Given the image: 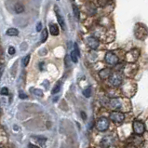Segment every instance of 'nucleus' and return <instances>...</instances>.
<instances>
[{"label":"nucleus","instance_id":"1","mask_svg":"<svg viewBox=\"0 0 148 148\" xmlns=\"http://www.w3.org/2000/svg\"><path fill=\"white\" fill-rule=\"evenodd\" d=\"M135 35H136L137 38L139 39H143L147 36V30L146 28L142 24H137L136 28H135Z\"/></svg>","mask_w":148,"mask_h":148},{"label":"nucleus","instance_id":"2","mask_svg":"<svg viewBox=\"0 0 148 148\" xmlns=\"http://www.w3.org/2000/svg\"><path fill=\"white\" fill-rule=\"evenodd\" d=\"M96 127L100 132H104V130H106L109 127V120L105 117H101L98 119V121H97Z\"/></svg>","mask_w":148,"mask_h":148},{"label":"nucleus","instance_id":"3","mask_svg":"<svg viewBox=\"0 0 148 148\" xmlns=\"http://www.w3.org/2000/svg\"><path fill=\"white\" fill-rule=\"evenodd\" d=\"M109 82L113 86H118L122 82V77L117 73H113L109 77Z\"/></svg>","mask_w":148,"mask_h":148},{"label":"nucleus","instance_id":"4","mask_svg":"<svg viewBox=\"0 0 148 148\" xmlns=\"http://www.w3.org/2000/svg\"><path fill=\"white\" fill-rule=\"evenodd\" d=\"M145 127L143 122H140V121L133 122V130L136 134H139V135L143 134L145 132Z\"/></svg>","mask_w":148,"mask_h":148},{"label":"nucleus","instance_id":"5","mask_svg":"<svg viewBox=\"0 0 148 148\" xmlns=\"http://www.w3.org/2000/svg\"><path fill=\"white\" fill-rule=\"evenodd\" d=\"M105 61H106L108 64L116 65L118 62V58L116 54H114L112 52H107L106 55H105Z\"/></svg>","mask_w":148,"mask_h":148},{"label":"nucleus","instance_id":"6","mask_svg":"<svg viewBox=\"0 0 148 148\" xmlns=\"http://www.w3.org/2000/svg\"><path fill=\"white\" fill-rule=\"evenodd\" d=\"M124 118H125V116L123 113L115 111L110 114V119L115 122H122L124 120Z\"/></svg>","mask_w":148,"mask_h":148},{"label":"nucleus","instance_id":"7","mask_svg":"<svg viewBox=\"0 0 148 148\" xmlns=\"http://www.w3.org/2000/svg\"><path fill=\"white\" fill-rule=\"evenodd\" d=\"M55 12H56V17H57V20L59 22V24L61 25V27L62 30H65L66 29V25H65V22H64V19L62 18V16L61 15V13L59 12V10H58V7L55 6Z\"/></svg>","mask_w":148,"mask_h":148},{"label":"nucleus","instance_id":"8","mask_svg":"<svg viewBox=\"0 0 148 148\" xmlns=\"http://www.w3.org/2000/svg\"><path fill=\"white\" fill-rule=\"evenodd\" d=\"M87 43L88 45V47L92 49H96L99 47V41L97 40L95 37H88L87 38Z\"/></svg>","mask_w":148,"mask_h":148},{"label":"nucleus","instance_id":"9","mask_svg":"<svg viewBox=\"0 0 148 148\" xmlns=\"http://www.w3.org/2000/svg\"><path fill=\"white\" fill-rule=\"evenodd\" d=\"M49 32L52 36H58L60 33L58 25L55 23H49Z\"/></svg>","mask_w":148,"mask_h":148},{"label":"nucleus","instance_id":"10","mask_svg":"<svg viewBox=\"0 0 148 148\" xmlns=\"http://www.w3.org/2000/svg\"><path fill=\"white\" fill-rule=\"evenodd\" d=\"M100 77H101V78H107V77H110V75H111L112 74H111V70L110 69H108V68H104V69H103L101 71H100Z\"/></svg>","mask_w":148,"mask_h":148},{"label":"nucleus","instance_id":"11","mask_svg":"<svg viewBox=\"0 0 148 148\" xmlns=\"http://www.w3.org/2000/svg\"><path fill=\"white\" fill-rule=\"evenodd\" d=\"M110 104L114 109H119L121 107V101L118 99H113L110 101Z\"/></svg>","mask_w":148,"mask_h":148},{"label":"nucleus","instance_id":"12","mask_svg":"<svg viewBox=\"0 0 148 148\" xmlns=\"http://www.w3.org/2000/svg\"><path fill=\"white\" fill-rule=\"evenodd\" d=\"M111 143H112V142L110 140V138H108V137L103 138L101 142V148H108L110 145H111Z\"/></svg>","mask_w":148,"mask_h":148},{"label":"nucleus","instance_id":"13","mask_svg":"<svg viewBox=\"0 0 148 148\" xmlns=\"http://www.w3.org/2000/svg\"><path fill=\"white\" fill-rule=\"evenodd\" d=\"M14 10L17 14H21L24 11V7L21 3H16L14 6Z\"/></svg>","mask_w":148,"mask_h":148},{"label":"nucleus","instance_id":"14","mask_svg":"<svg viewBox=\"0 0 148 148\" xmlns=\"http://www.w3.org/2000/svg\"><path fill=\"white\" fill-rule=\"evenodd\" d=\"M6 34L10 36H16L19 35V31H18V29H16V28H10L6 32Z\"/></svg>","mask_w":148,"mask_h":148},{"label":"nucleus","instance_id":"15","mask_svg":"<svg viewBox=\"0 0 148 148\" xmlns=\"http://www.w3.org/2000/svg\"><path fill=\"white\" fill-rule=\"evenodd\" d=\"M47 38H48V31H47V29H44L41 34V42L42 43H44V42L47 40Z\"/></svg>","mask_w":148,"mask_h":148},{"label":"nucleus","instance_id":"16","mask_svg":"<svg viewBox=\"0 0 148 148\" xmlns=\"http://www.w3.org/2000/svg\"><path fill=\"white\" fill-rule=\"evenodd\" d=\"M71 59H72V62H75L77 63L78 62V55L75 53V51L74 50V51L71 52Z\"/></svg>","mask_w":148,"mask_h":148},{"label":"nucleus","instance_id":"17","mask_svg":"<svg viewBox=\"0 0 148 148\" xmlns=\"http://www.w3.org/2000/svg\"><path fill=\"white\" fill-rule=\"evenodd\" d=\"M90 94H91V88L90 87H88L87 88L83 90V95L86 97V98H88V97H90Z\"/></svg>","mask_w":148,"mask_h":148},{"label":"nucleus","instance_id":"18","mask_svg":"<svg viewBox=\"0 0 148 148\" xmlns=\"http://www.w3.org/2000/svg\"><path fill=\"white\" fill-rule=\"evenodd\" d=\"M60 90H61V83L60 82H58L57 84H56V86H55L54 88H53V90H52V94H56V93H58L59 91H60Z\"/></svg>","mask_w":148,"mask_h":148},{"label":"nucleus","instance_id":"19","mask_svg":"<svg viewBox=\"0 0 148 148\" xmlns=\"http://www.w3.org/2000/svg\"><path fill=\"white\" fill-rule=\"evenodd\" d=\"M108 2H109V0H97V5L103 8L106 5Z\"/></svg>","mask_w":148,"mask_h":148},{"label":"nucleus","instance_id":"20","mask_svg":"<svg viewBox=\"0 0 148 148\" xmlns=\"http://www.w3.org/2000/svg\"><path fill=\"white\" fill-rule=\"evenodd\" d=\"M29 61H30V55H27V56H25L23 60V66H27V64L29 63Z\"/></svg>","mask_w":148,"mask_h":148},{"label":"nucleus","instance_id":"21","mask_svg":"<svg viewBox=\"0 0 148 148\" xmlns=\"http://www.w3.org/2000/svg\"><path fill=\"white\" fill-rule=\"evenodd\" d=\"M73 10H74L75 16L77 17V19H79V10H78V8L75 6V5H73Z\"/></svg>","mask_w":148,"mask_h":148},{"label":"nucleus","instance_id":"22","mask_svg":"<svg viewBox=\"0 0 148 148\" xmlns=\"http://www.w3.org/2000/svg\"><path fill=\"white\" fill-rule=\"evenodd\" d=\"M33 93L37 95V96H39V97L43 96V92H42V90H33Z\"/></svg>","mask_w":148,"mask_h":148},{"label":"nucleus","instance_id":"23","mask_svg":"<svg viewBox=\"0 0 148 148\" xmlns=\"http://www.w3.org/2000/svg\"><path fill=\"white\" fill-rule=\"evenodd\" d=\"M34 139H36V140H37V141H38L40 143H41V145H44V143L46 142V141H47V140H46V139L45 138H38V137H34Z\"/></svg>","mask_w":148,"mask_h":148},{"label":"nucleus","instance_id":"24","mask_svg":"<svg viewBox=\"0 0 148 148\" xmlns=\"http://www.w3.org/2000/svg\"><path fill=\"white\" fill-rule=\"evenodd\" d=\"M0 93H1L2 95H8V88H2V90H1V91H0Z\"/></svg>","mask_w":148,"mask_h":148},{"label":"nucleus","instance_id":"25","mask_svg":"<svg viewBox=\"0 0 148 148\" xmlns=\"http://www.w3.org/2000/svg\"><path fill=\"white\" fill-rule=\"evenodd\" d=\"M74 47H75V53H77V54L78 55V57H79V56H80V51H79V49H78L77 44H75V45H74Z\"/></svg>","mask_w":148,"mask_h":148},{"label":"nucleus","instance_id":"26","mask_svg":"<svg viewBox=\"0 0 148 148\" xmlns=\"http://www.w3.org/2000/svg\"><path fill=\"white\" fill-rule=\"evenodd\" d=\"M8 53H10V55L15 54V49L13 47H10L8 48Z\"/></svg>","mask_w":148,"mask_h":148},{"label":"nucleus","instance_id":"27","mask_svg":"<svg viewBox=\"0 0 148 148\" xmlns=\"http://www.w3.org/2000/svg\"><path fill=\"white\" fill-rule=\"evenodd\" d=\"M36 31L37 32H40L42 30V23H38L36 24Z\"/></svg>","mask_w":148,"mask_h":148},{"label":"nucleus","instance_id":"28","mask_svg":"<svg viewBox=\"0 0 148 148\" xmlns=\"http://www.w3.org/2000/svg\"><path fill=\"white\" fill-rule=\"evenodd\" d=\"M19 95H20V98H21V99H26V98H27V95H26V94H24L23 91H21Z\"/></svg>","mask_w":148,"mask_h":148},{"label":"nucleus","instance_id":"29","mask_svg":"<svg viewBox=\"0 0 148 148\" xmlns=\"http://www.w3.org/2000/svg\"><path fill=\"white\" fill-rule=\"evenodd\" d=\"M4 64H0V78H1L2 77V74H3V72H4Z\"/></svg>","mask_w":148,"mask_h":148},{"label":"nucleus","instance_id":"30","mask_svg":"<svg viewBox=\"0 0 148 148\" xmlns=\"http://www.w3.org/2000/svg\"><path fill=\"white\" fill-rule=\"evenodd\" d=\"M81 116H82V118H84V120L87 119V116H86L85 112H81Z\"/></svg>","mask_w":148,"mask_h":148},{"label":"nucleus","instance_id":"31","mask_svg":"<svg viewBox=\"0 0 148 148\" xmlns=\"http://www.w3.org/2000/svg\"><path fill=\"white\" fill-rule=\"evenodd\" d=\"M29 148H39V147L37 145H34L32 143H30V145H29Z\"/></svg>","mask_w":148,"mask_h":148},{"label":"nucleus","instance_id":"32","mask_svg":"<svg viewBox=\"0 0 148 148\" xmlns=\"http://www.w3.org/2000/svg\"><path fill=\"white\" fill-rule=\"evenodd\" d=\"M0 148H1V147H0Z\"/></svg>","mask_w":148,"mask_h":148}]
</instances>
